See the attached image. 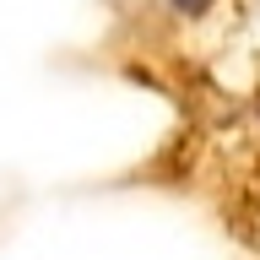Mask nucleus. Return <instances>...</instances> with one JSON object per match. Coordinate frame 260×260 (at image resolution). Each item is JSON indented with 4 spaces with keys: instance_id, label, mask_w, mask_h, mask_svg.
Segmentation results:
<instances>
[{
    "instance_id": "obj_1",
    "label": "nucleus",
    "mask_w": 260,
    "mask_h": 260,
    "mask_svg": "<svg viewBox=\"0 0 260 260\" xmlns=\"http://www.w3.org/2000/svg\"><path fill=\"white\" fill-rule=\"evenodd\" d=\"M174 6H179V11H206L211 0H174Z\"/></svg>"
}]
</instances>
